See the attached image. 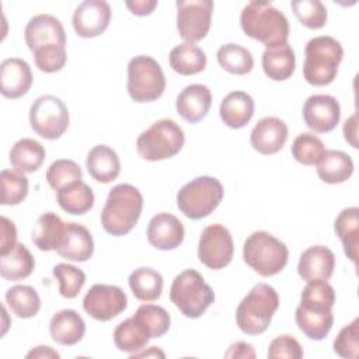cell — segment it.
I'll return each instance as SVG.
<instances>
[{
  "label": "cell",
  "mask_w": 359,
  "mask_h": 359,
  "mask_svg": "<svg viewBox=\"0 0 359 359\" xmlns=\"http://www.w3.org/2000/svg\"><path fill=\"white\" fill-rule=\"evenodd\" d=\"M334 352L345 359L359 356V318H353L348 325L341 328L334 339Z\"/></svg>",
  "instance_id": "bcb514c9"
},
{
  "label": "cell",
  "mask_w": 359,
  "mask_h": 359,
  "mask_svg": "<svg viewBox=\"0 0 359 359\" xmlns=\"http://www.w3.org/2000/svg\"><path fill=\"white\" fill-rule=\"evenodd\" d=\"M254 109L255 104L250 94L245 91H231L222 100L219 114L226 126L240 129L251 121Z\"/></svg>",
  "instance_id": "cb8c5ba5"
},
{
  "label": "cell",
  "mask_w": 359,
  "mask_h": 359,
  "mask_svg": "<svg viewBox=\"0 0 359 359\" xmlns=\"http://www.w3.org/2000/svg\"><path fill=\"white\" fill-rule=\"evenodd\" d=\"M17 229L14 223L7 219L6 216H1V244H0V255L7 254L13 250V247L17 244Z\"/></svg>",
  "instance_id": "681fc988"
},
{
  "label": "cell",
  "mask_w": 359,
  "mask_h": 359,
  "mask_svg": "<svg viewBox=\"0 0 359 359\" xmlns=\"http://www.w3.org/2000/svg\"><path fill=\"white\" fill-rule=\"evenodd\" d=\"M290 6L300 24L306 28L320 29L325 25L328 13L320 0H294Z\"/></svg>",
  "instance_id": "f6af8a7d"
},
{
  "label": "cell",
  "mask_w": 359,
  "mask_h": 359,
  "mask_svg": "<svg viewBox=\"0 0 359 359\" xmlns=\"http://www.w3.org/2000/svg\"><path fill=\"white\" fill-rule=\"evenodd\" d=\"M53 276L59 282V293L66 299H74L86 283V273L74 265L57 264L53 266Z\"/></svg>",
  "instance_id": "7bdbcfd3"
},
{
  "label": "cell",
  "mask_w": 359,
  "mask_h": 359,
  "mask_svg": "<svg viewBox=\"0 0 359 359\" xmlns=\"http://www.w3.org/2000/svg\"><path fill=\"white\" fill-rule=\"evenodd\" d=\"M303 121L316 133H327L337 128L341 119V107L335 97L328 94L310 95L303 105Z\"/></svg>",
  "instance_id": "5bb4252c"
},
{
  "label": "cell",
  "mask_w": 359,
  "mask_h": 359,
  "mask_svg": "<svg viewBox=\"0 0 359 359\" xmlns=\"http://www.w3.org/2000/svg\"><path fill=\"white\" fill-rule=\"evenodd\" d=\"M69 109L55 95H41L29 108V123L32 130L43 139L56 140L69 128Z\"/></svg>",
  "instance_id": "30bf717a"
},
{
  "label": "cell",
  "mask_w": 359,
  "mask_h": 359,
  "mask_svg": "<svg viewBox=\"0 0 359 359\" xmlns=\"http://www.w3.org/2000/svg\"><path fill=\"white\" fill-rule=\"evenodd\" d=\"M223 185L215 177H196L177 194V208L188 219L199 220L209 216L223 199Z\"/></svg>",
  "instance_id": "ba28073f"
},
{
  "label": "cell",
  "mask_w": 359,
  "mask_h": 359,
  "mask_svg": "<svg viewBox=\"0 0 359 359\" xmlns=\"http://www.w3.org/2000/svg\"><path fill=\"white\" fill-rule=\"evenodd\" d=\"M224 358H255V351L251 344L238 341L229 346V351L224 353Z\"/></svg>",
  "instance_id": "f907efd6"
},
{
  "label": "cell",
  "mask_w": 359,
  "mask_h": 359,
  "mask_svg": "<svg viewBox=\"0 0 359 359\" xmlns=\"http://www.w3.org/2000/svg\"><path fill=\"white\" fill-rule=\"evenodd\" d=\"M147 241L157 250H175L184 241L185 230L181 220L171 213H157L147 224Z\"/></svg>",
  "instance_id": "e0dca14e"
},
{
  "label": "cell",
  "mask_w": 359,
  "mask_h": 359,
  "mask_svg": "<svg viewBox=\"0 0 359 359\" xmlns=\"http://www.w3.org/2000/svg\"><path fill=\"white\" fill-rule=\"evenodd\" d=\"M300 304L310 309L332 310L335 304V290L327 280L307 282L300 294Z\"/></svg>",
  "instance_id": "60d3db41"
},
{
  "label": "cell",
  "mask_w": 359,
  "mask_h": 359,
  "mask_svg": "<svg viewBox=\"0 0 359 359\" xmlns=\"http://www.w3.org/2000/svg\"><path fill=\"white\" fill-rule=\"evenodd\" d=\"M150 339L151 337L147 330L135 317L119 323L114 331L115 346L119 351L128 352L130 355L142 351Z\"/></svg>",
  "instance_id": "d590c367"
},
{
  "label": "cell",
  "mask_w": 359,
  "mask_h": 359,
  "mask_svg": "<svg viewBox=\"0 0 359 359\" xmlns=\"http://www.w3.org/2000/svg\"><path fill=\"white\" fill-rule=\"evenodd\" d=\"M324 153V143L313 133H300L292 143V156L303 165H317Z\"/></svg>",
  "instance_id": "ab89813d"
},
{
  "label": "cell",
  "mask_w": 359,
  "mask_h": 359,
  "mask_svg": "<svg viewBox=\"0 0 359 359\" xmlns=\"http://www.w3.org/2000/svg\"><path fill=\"white\" fill-rule=\"evenodd\" d=\"M6 303L18 318H31L41 310L38 292L28 285H15L6 292Z\"/></svg>",
  "instance_id": "8d00e7d4"
},
{
  "label": "cell",
  "mask_w": 359,
  "mask_h": 359,
  "mask_svg": "<svg viewBox=\"0 0 359 359\" xmlns=\"http://www.w3.org/2000/svg\"><path fill=\"white\" fill-rule=\"evenodd\" d=\"M279 307V296L268 283H257L236 310L237 327L247 335H259L269 327Z\"/></svg>",
  "instance_id": "277c9868"
},
{
  "label": "cell",
  "mask_w": 359,
  "mask_h": 359,
  "mask_svg": "<svg viewBox=\"0 0 359 359\" xmlns=\"http://www.w3.org/2000/svg\"><path fill=\"white\" fill-rule=\"evenodd\" d=\"M303 348L292 335H279L271 341L266 356L269 359H300L303 358Z\"/></svg>",
  "instance_id": "c3c4849f"
},
{
  "label": "cell",
  "mask_w": 359,
  "mask_h": 359,
  "mask_svg": "<svg viewBox=\"0 0 359 359\" xmlns=\"http://www.w3.org/2000/svg\"><path fill=\"white\" fill-rule=\"evenodd\" d=\"M111 21V7L104 0H84L73 13V28L81 38H95L105 32Z\"/></svg>",
  "instance_id": "9a60e30c"
},
{
  "label": "cell",
  "mask_w": 359,
  "mask_h": 359,
  "mask_svg": "<svg viewBox=\"0 0 359 359\" xmlns=\"http://www.w3.org/2000/svg\"><path fill=\"white\" fill-rule=\"evenodd\" d=\"M133 317L147 330L151 338H160L170 330L171 317L161 306L142 304Z\"/></svg>",
  "instance_id": "f35d334b"
},
{
  "label": "cell",
  "mask_w": 359,
  "mask_h": 359,
  "mask_svg": "<svg viewBox=\"0 0 359 359\" xmlns=\"http://www.w3.org/2000/svg\"><path fill=\"white\" fill-rule=\"evenodd\" d=\"M35 268V259L29 250L17 243L11 251L0 255V275L6 280H21L28 278Z\"/></svg>",
  "instance_id": "d6a6232c"
},
{
  "label": "cell",
  "mask_w": 359,
  "mask_h": 359,
  "mask_svg": "<svg viewBox=\"0 0 359 359\" xmlns=\"http://www.w3.org/2000/svg\"><path fill=\"white\" fill-rule=\"evenodd\" d=\"M66 223L53 212L42 213L32 230V243L41 251H56L62 243Z\"/></svg>",
  "instance_id": "f546056e"
},
{
  "label": "cell",
  "mask_w": 359,
  "mask_h": 359,
  "mask_svg": "<svg viewBox=\"0 0 359 359\" xmlns=\"http://www.w3.org/2000/svg\"><path fill=\"white\" fill-rule=\"evenodd\" d=\"M294 318L299 330L309 339H313V341L324 339L330 334L334 325L332 310L310 309L302 304L297 306Z\"/></svg>",
  "instance_id": "484cf974"
},
{
  "label": "cell",
  "mask_w": 359,
  "mask_h": 359,
  "mask_svg": "<svg viewBox=\"0 0 359 359\" xmlns=\"http://www.w3.org/2000/svg\"><path fill=\"white\" fill-rule=\"evenodd\" d=\"M56 201L62 210L69 215H84L94 206V192L86 182H72L56 192Z\"/></svg>",
  "instance_id": "1f68e13d"
},
{
  "label": "cell",
  "mask_w": 359,
  "mask_h": 359,
  "mask_svg": "<svg viewBox=\"0 0 359 359\" xmlns=\"http://www.w3.org/2000/svg\"><path fill=\"white\" fill-rule=\"evenodd\" d=\"M342 57V45L335 38L328 35L311 38L304 48V80L317 87L331 84L338 74Z\"/></svg>",
  "instance_id": "3957f363"
},
{
  "label": "cell",
  "mask_w": 359,
  "mask_h": 359,
  "mask_svg": "<svg viewBox=\"0 0 359 359\" xmlns=\"http://www.w3.org/2000/svg\"><path fill=\"white\" fill-rule=\"evenodd\" d=\"M125 4L130 10L132 14L139 15V17L150 15L153 13V10L157 7L156 0H135V1H126Z\"/></svg>",
  "instance_id": "816d5d0a"
},
{
  "label": "cell",
  "mask_w": 359,
  "mask_h": 359,
  "mask_svg": "<svg viewBox=\"0 0 359 359\" xmlns=\"http://www.w3.org/2000/svg\"><path fill=\"white\" fill-rule=\"evenodd\" d=\"M353 174V160L341 150H325L317 163V175L325 184H341Z\"/></svg>",
  "instance_id": "f1b7e54d"
},
{
  "label": "cell",
  "mask_w": 359,
  "mask_h": 359,
  "mask_svg": "<svg viewBox=\"0 0 359 359\" xmlns=\"http://www.w3.org/2000/svg\"><path fill=\"white\" fill-rule=\"evenodd\" d=\"M212 105V93L205 84H189L177 97L175 108L178 115L189 122L202 121Z\"/></svg>",
  "instance_id": "44dd1931"
},
{
  "label": "cell",
  "mask_w": 359,
  "mask_h": 359,
  "mask_svg": "<svg viewBox=\"0 0 359 359\" xmlns=\"http://www.w3.org/2000/svg\"><path fill=\"white\" fill-rule=\"evenodd\" d=\"M185 143L182 128L172 119L156 121L136 140L137 154L147 161H160L178 154Z\"/></svg>",
  "instance_id": "52a82bcc"
},
{
  "label": "cell",
  "mask_w": 359,
  "mask_h": 359,
  "mask_svg": "<svg viewBox=\"0 0 359 359\" xmlns=\"http://www.w3.org/2000/svg\"><path fill=\"white\" fill-rule=\"evenodd\" d=\"M287 140V125L276 116H265L257 122L250 135L255 151L269 156L278 153Z\"/></svg>",
  "instance_id": "ac0fdd59"
},
{
  "label": "cell",
  "mask_w": 359,
  "mask_h": 359,
  "mask_svg": "<svg viewBox=\"0 0 359 359\" xmlns=\"http://www.w3.org/2000/svg\"><path fill=\"white\" fill-rule=\"evenodd\" d=\"M49 334L56 344L72 346L83 339L86 334V323L76 310L65 309L52 316Z\"/></svg>",
  "instance_id": "603a6c76"
},
{
  "label": "cell",
  "mask_w": 359,
  "mask_h": 359,
  "mask_svg": "<svg viewBox=\"0 0 359 359\" xmlns=\"http://www.w3.org/2000/svg\"><path fill=\"white\" fill-rule=\"evenodd\" d=\"M356 135H358V125H356V115L353 114V115L349 116V118L345 121V123H344V136H345V140H346L353 149H358Z\"/></svg>",
  "instance_id": "f5cc1de1"
},
{
  "label": "cell",
  "mask_w": 359,
  "mask_h": 359,
  "mask_svg": "<svg viewBox=\"0 0 359 359\" xmlns=\"http://www.w3.org/2000/svg\"><path fill=\"white\" fill-rule=\"evenodd\" d=\"M56 252L73 262H84L94 252V240L90 230L79 223H66L62 243Z\"/></svg>",
  "instance_id": "7402d4cb"
},
{
  "label": "cell",
  "mask_w": 359,
  "mask_h": 359,
  "mask_svg": "<svg viewBox=\"0 0 359 359\" xmlns=\"http://www.w3.org/2000/svg\"><path fill=\"white\" fill-rule=\"evenodd\" d=\"M244 262L261 276H273L287 264L289 250L285 243L268 231L251 233L243 247Z\"/></svg>",
  "instance_id": "5b68a950"
},
{
  "label": "cell",
  "mask_w": 359,
  "mask_h": 359,
  "mask_svg": "<svg viewBox=\"0 0 359 359\" xmlns=\"http://www.w3.org/2000/svg\"><path fill=\"white\" fill-rule=\"evenodd\" d=\"M335 268V255L325 245H313L304 250L297 264L299 276L306 282L328 280Z\"/></svg>",
  "instance_id": "ffe728a7"
},
{
  "label": "cell",
  "mask_w": 359,
  "mask_h": 359,
  "mask_svg": "<svg viewBox=\"0 0 359 359\" xmlns=\"http://www.w3.org/2000/svg\"><path fill=\"white\" fill-rule=\"evenodd\" d=\"M27 358H52V359H59L60 355L52 349L50 346H46V345H39V346H35L34 349H31L28 353H27Z\"/></svg>",
  "instance_id": "db71d44e"
},
{
  "label": "cell",
  "mask_w": 359,
  "mask_h": 359,
  "mask_svg": "<svg viewBox=\"0 0 359 359\" xmlns=\"http://www.w3.org/2000/svg\"><path fill=\"white\" fill-rule=\"evenodd\" d=\"M83 178V171L80 165L69 158H59L53 161L46 170V181L52 189L56 192L63 187L80 181Z\"/></svg>",
  "instance_id": "ee69618b"
},
{
  "label": "cell",
  "mask_w": 359,
  "mask_h": 359,
  "mask_svg": "<svg viewBox=\"0 0 359 359\" xmlns=\"http://www.w3.org/2000/svg\"><path fill=\"white\" fill-rule=\"evenodd\" d=\"M240 25L247 36L266 48L283 45L289 38L287 18L268 1L247 3L241 10Z\"/></svg>",
  "instance_id": "6da1fadb"
},
{
  "label": "cell",
  "mask_w": 359,
  "mask_h": 359,
  "mask_svg": "<svg viewBox=\"0 0 359 359\" xmlns=\"http://www.w3.org/2000/svg\"><path fill=\"white\" fill-rule=\"evenodd\" d=\"M128 306L125 292L115 285H93L83 299L84 311L97 321H109Z\"/></svg>",
  "instance_id": "4fadbf2b"
},
{
  "label": "cell",
  "mask_w": 359,
  "mask_h": 359,
  "mask_svg": "<svg viewBox=\"0 0 359 359\" xmlns=\"http://www.w3.org/2000/svg\"><path fill=\"white\" fill-rule=\"evenodd\" d=\"M334 230L344 245L345 255L356 265L359 247V209L356 206L345 208L337 216Z\"/></svg>",
  "instance_id": "4dcf8cb0"
},
{
  "label": "cell",
  "mask_w": 359,
  "mask_h": 359,
  "mask_svg": "<svg viewBox=\"0 0 359 359\" xmlns=\"http://www.w3.org/2000/svg\"><path fill=\"white\" fill-rule=\"evenodd\" d=\"M133 296L140 302H154L163 293V276L153 268H137L128 279Z\"/></svg>",
  "instance_id": "e575fe53"
},
{
  "label": "cell",
  "mask_w": 359,
  "mask_h": 359,
  "mask_svg": "<svg viewBox=\"0 0 359 359\" xmlns=\"http://www.w3.org/2000/svg\"><path fill=\"white\" fill-rule=\"evenodd\" d=\"M32 86L29 65L20 57L4 59L0 65V93L3 97L15 100L25 95Z\"/></svg>",
  "instance_id": "d6986e66"
},
{
  "label": "cell",
  "mask_w": 359,
  "mask_h": 359,
  "mask_svg": "<svg viewBox=\"0 0 359 359\" xmlns=\"http://www.w3.org/2000/svg\"><path fill=\"white\" fill-rule=\"evenodd\" d=\"M142 209L143 196L136 187L130 184L115 185L102 208L101 224L111 236H125L136 226Z\"/></svg>",
  "instance_id": "7a4b0ae2"
},
{
  "label": "cell",
  "mask_w": 359,
  "mask_h": 359,
  "mask_svg": "<svg viewBox=\"0 0 359 359\" xmlns=\"http://www.w3.org/2000/svg\"><path fill=\"white\" fill-rule=\"evenodd\" d=\"M219 65L229 73L243 76L252 70L254 57L251 52L237 43L222 45L216 53Z\"/></svg>",
  "instance_id": "74e56055"
},
{
  "label": "cell",
  "mask_w": 359,
  "mask_h": 359,
  "mask_svg": "<svg viewBox=\"0 0 359 359\" xmlns=\"http://www.w3.org/2000/svg\"><path fill=\"white\" fill-rule=\"evenodd\" d=\"M140 356H161V358H164L165 355H164V352H161L160 349H157V346H151L150 348V351H147V352H136V353H132L130 355V358H140Z\"/></svg>",
  "instance_id": "11a10c76"
},
{
  "label": "cell",
  "mask_w": 359,
  "mask_h": 359,
  "mask_svg": "<svg viewBox=\"0 0 359 359\" xmlns=\"http://www.w3.org/2000/svg\"><path fill=\"white\" fill-rule=\"evenodd\" d=\"M1 205L14 206L21 203L28 195V178L11 170H3L0 174Z\"/></svg>",
  "instance_id": "b9f144b4"
},
{
  "label": "cell",
  "mask_w": 359,
  "mask_h": 359,
  "mask_svg": "<svg viewBox=\"0 0 359 359\" xmlns=\"http://www.w3.org/2000/svg\"><path fill=\"white\" fill-rule=\"evenodd\" d=\"M88 174L101 184H109L118 178L121 172V161L114 149L107 144L94 146L86 160Z\"/></svg>",
  "instance_id": "d4e9b609"
},
{
  "label": "cell",
  "mask_w": 359,
  "mask_h": 359,
  "mask_svg": "<svg viewBox=\"0 0 359 359\" xmlns=\"http://www.w3.org/2000/svg\"><path fill=\"white\" fill-rule=\"evenodd\" d=\"M24 38L31 52L49 45L66 46L65 28L62 22L50 14L34 15L25 25Z\"/></svg>",
  "instance_id": "2e32d148"
},
{
  "label": "cell",
  "mask_w": 359,
  "mask_h": 359,
  "mask_svg": "<svg viewBox=\"0 0 359 359\" xmlns=\"http://www.w3.org/2000/svg\"><path fill=\"white\" fill-rule=\"evenodd\" d=\"M45 156V147L39 142L24 137L14 143L8 154V160L15 171L21 174H29L41 168Z\"/></svg>",
  "instance_id": "83f0119b"
},
{
  "label": "cell",
  "mask_w": 359,
  "mask_h": 359,
  "mask_svg": "<svg viewBox=\"0 0 359 359\" xmlns=\"http://www.w3.org/2000/svg\"><path fill=\"white\" fill-rule=\"evenodd\" d=\"M234 254L233 237L227 227L215 223L205 227L199 237L198 258L209 269H223Z\"/></svg>",
  "instance_id": "7c38bea8"
},
{
  "label": "cell",
  "mask_w": 359,
  "mask_h": 359,
  "mask_svg": "<svg viewBox=\"0 0 359 359\" xmlns=\"http://www.w3.org/2000/svg\"><path fill=\"white\" fill-rule=\"evenodd\" d=\"M296 67V56L292 46L286 42L279 46L266 48L262 53V69L266 77L273 81L287 80Z\"/></svg>",
  "instance_id": "4316f807"
},
{
  "label": "cell",
  "mask_w": 359,
  "mask_h": 359,
  "mask_svg": "<svg viewBox=\"0 0 359 359\" xmlns=\"http://www.w3.org/2000/svg\"><path fill=\"white\" fill-rule=\"evenodd\" d=\"M170 67L181 76H194L205 70L206 55L194 43H180L174 46L168 56Z\"/></svg>",
  "instance_id": "836d02e7"
},
{
  "label": "cell",
  "mask_w": 359,
  "mask_h": 359,
  "mask_svg": "<svg viewBox=\"0 0 359 359\" xmlns=\"http://www.w3.org/2000/svg\"><path fill=\"white\" fill-rule=\"evenodd\" d=\"M177 29L180 36L188 43L203 39L212 22V0H178L177 3Z\"/></svg>",
  "instance_id": "8fae6325"
},
{
  "label": "cell",
  "mask_w": 359,
  "mask_h": 359,
  "mask_svg": "<svg viewBox=\"0 0 359 359\" xmlns=\"http://www.w3.org/2000/svg\"><path fill=\"white\" fill-rule=\"evenodd\" d=\"M128 94L135 102H153L165 90V77L157 60L139 55L128 63Z\"/></svg>",
  "instance_id": "9c48e42d"
},
{
  "label": "cell",
  "mask_w": 359,
  "mask_h": 359,
  "mask_svg": "<svg viewBox=\"0 0 359 359\" xmlns=\"http://www.w3.org/2000/svg\"><path fill=\"white\" fill-rule=\"evenodd\" d=\"M36 67L45 73H56L62 70L66 65L67 55L66 46L62 45H49L32 52Z\"/></svg>",
  "instance_id": "7dc6e473"
},
{
  "label": "cell",
  "mask_w": 359,
  "mask_h": 359,
  "mask_svg": "<svg viewBox=\"0 0 359 359\" xmlns=\"http://www.w3.org/2000/svg\"><path fill=\"white\" fill-rule=\"evenodd\" d=\"M170 300L185 317L198 318L215 302V293L198 271L185 269L174 278Z\"/></svg>",
  "instance_id": "8992f818"
}]
</instances>
